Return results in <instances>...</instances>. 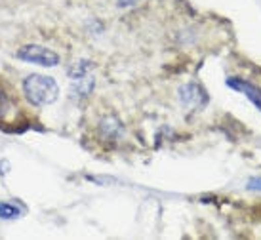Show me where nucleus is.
<instances>
[{
  "mask_svg": "<svg viewBox=\"0 0 261 240\" xmlns=\"http://www.w3.org/2000/svg\"><path fill=\"white\" fill-rule=\"evenodd\" d=\"M210 101L208 92L196 82H187L185 86L179 88V103L183 109L187 111H202Z\"/></svg>",
  "mask_w": 261,
  "mask_h": 240,
  "instance_id": "7ed1b4c3",
  "label": "nucleus"
},
{
  "mask_svg": "<svg viewBox=\"0 0 261 240\" xmlns=\"http://www.w3.org/2000/svg\"><path fill=\"white\" fill-rule=\"evenodd\" d=\"M97 131H99V138L103 141H116L122 136V124H120V120L115 115H107V117H103L99 120Z\"/></svg>",
  "mask_w": 261,
  "mask_h": 240,
  "instance_id": "423d86ee",
  "label": "nucleus"
},
{
  "mask_svg": "<svg viewBox=\"0 0 261 240\" xmlns=\"http://www.w3.org/2000/svg\"><path fill=\"white\" fill-rule=\"evenodd\" d=\"M17 58L42 67H56L59 63V56L56 51L50 48H44V46H38V44L23 46L21 50L17 51Z\"/></svg>",
  "mask_w": 261,
  "mask_h": 240,
  "instance_id": "20e7f679",
  "label": "nucleus"
},
{
  "mask_svg": "<svg viewBox=\"0 0 261 240\" xmlns=\"http://www.w3.org/2000/svg\"><path fill=\"white\" fill-rule=\"evenodd\" d=\"M23 92H25V97L29 99L31 105L42 107V105H50L58 99L59 86L51 76L29 74L23 80Z\"/></svg>",
  "mask_w": 261,
  "mask_h": 240,
  "instance_id": "f257e3e1",
  "label": "nucleus"
},
{
  "mask_svg": "<svg viewBox=\"0 0 261 240\" xmlns=\"http://www.w3.org/2000/svg\"><path fill=\"white\" fill-rule=\"evenodd\" d=\"M21 216L19 208H15L14 204L10 202H0V218L2 219H15Z\"/></svg>",
  "mask_w": 261,
  "mask_h": 240,
  "instance_id": "0eeeda50",
  "label": "nucleus"
},
{
  "mask_svg": "<svg viewBox=\"0 0 261 240\" xmlns=\"http://www.w3.org/2000/svg\"><path fill=\"white\" fill-rule=\"evenodd\" d=\"M138 2H141V0H116V4L122 8H128V6H136Z\"/></svg>",
  "mask_w": 261,
  "mask_h": 240,
  "instance_id": "1a4fd4ad",
  "label": "nucleus"
},
{
  "mask_svg": "<svg viewBox=\"0 0 261 240\" xmlns=\"http://www.w3.org/2000/svg\"><path fill=\"white\" fill-rule=\"evenodd\" d=\"M69 78H71V92L76 97H88L95 86L90 61H76L69 71Z\"/></svg>",
  "mask_w": 261,
  "mask_h": 240,
  "instance_id": "f03ea898",
  "label": "nucleus"
},
{
  "mask_svg": "<svg viewBox=\"0 0 261 240\" xmlns=\"http://www.w3.org/2000/svg\"><path fill=\"white\" fill-rule=\"evenodd\" d=\"M4 107V95H2V92H0V109Z\"/></svg>",
  "mask_w": 261,
  "mask_h": 240,
  "instance_id": "9d476101",
  "label": "nucleus"
},
{
  "mask_svg": "<svg viewBox=\"0 0 261 240\" xmlns=\"http://www.w3.org/2000/svg\"><path fill=\"white\" fill-rule=\"evenodd\" d=\"M227 86L240 92V94H244L248 99L261 111V88L259 86H255L250 80L240 78V76H229V78H227Z\"/></svg>",
  "mask_w": 261,
  "mask_h": 240,
  "instance_id": "39448f33",
  "label": "nucleus"
},
{
  "mask_svg": "<svg viewBox=\"0 0 261 240\" xmlns=\"http://www.w3.org/2000/svg\"><path fill=\"white\" fill-rule=\"evenodd\" d=\"M246 187L250 191H257V193H261V177H250Z\"/></svg>",
  "mask_w": 261,
  "mask_h": 240,
  "instance_id": "6e6552de",
  "label": "nucleus"
}]
</instances>
